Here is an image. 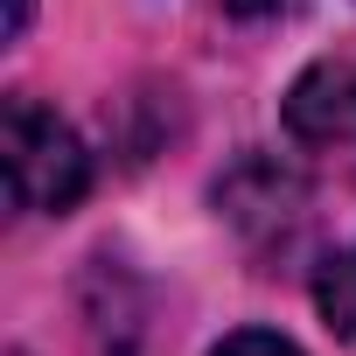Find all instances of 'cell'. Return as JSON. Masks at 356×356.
<instances>
[{
    "mask_svg": "<svg viewBox=\"0 0 356 356\" xmlns=\"http://www.w3.org/2000/svg\"><path fill=\"white\" fill-rule=\"evenodd\" d=\"M0 147H8V189L15 210L29 217H63L77 210V196L91 189V154L70 133V119H56L49 105H35L29 91L8 98L0 112Z\"/></svg>",
    "mask_w": 356,
    "mask_h": 356,
    "instance_id": "cell-1",
    "label": "cell"
},
{
    "mask_svg": "<svg viewBox=\"0 0 356 356\" xmlns=\"http://www.w3.org/2000/svg\"><path fill=\"white\" fill-rule=\"evenodd\" d=\"M217 210H224L259 252H273V245H286V238L307 224V189H300L293 168H280V161H266V154H245L224 182H217Z\"/></svg>",
    "mask_w": 356,
    "mask_h": 356,
    "instance_id": "cell-2",
    "label": "cell"
},
{
    "mask_svg": "<svg viewBox=\"0 0 356 356\" xmlns=\"http://www.w3.org/2000/svg\"><path fill=\"white\" fill-rule=\"evenodd\" d=\"M286 133L300 147H349L356 140V56H321L293 77Z\"/></svg>",
    "mask_w": 356,
    "mask_h": 356,
    "instance_id": "cell-3",
    "label": "cell"
},
{
    "mask_svg": "<svg viewBox=\"0 0 356 356\" xmlns=\"http://www.w3.org/2000/svg\"><path fill=\"white\" fill-rule=\"evenodd\" d=\"M77 307H84V335H91L98 356H140V342H147V293H140V280L119 259H105V252L91 259V273L77 286Z\"/></svg>",
    "mask_w": 356,
    "mask_h": 356,
    "instance_id": "cell-4",
    "label": "cell"
},
{
    "mask_svg": "<svg viewBox=\"0 0 356 356\" xmlns=\"http://www.w3.org/2000/svg\"><path fill=\"white\" fill-rule=\"evenodd\" d=\"M314 307L342 342H356V245H342L335 259L314 266Z\"/></svg>",
    "mask_w": 356,
    "mask_h": 356,
    "instance_id": "cell-5",
    "label": "cell"
},
{
    "mask_svg": "<svg viewBox=\"0 0 356 356\" xmlns=\"http://www.w3.org/2000/svg\"><path fill=\"white\" fill-rule=\"evenodd\" d=\"M210 356H300L286 335H273V328H238V335H224Z\"/></svg>",
    "mask_w": 356,
    "mask_h": 356,
    "instance_id": "cell-6",
    "label": "cell"
},
{
    "mask_svg": "<svg viewBox=\"0 0 356 356\" xmlns=\"http://www.w3.org/2000/svg\"><path fill=\"white\" fill-rule=\"evenodd\" d=\"M280 8H286V0H224V15H238V22H266Z\"/></svg>",
    "mask_w": 356,
    "mask_h": 356,
    "instance_id": "cell-7",
    "label": "cell"
},
{
    "mask_svg": "<svg viewBox=\"0 0 356 356\" xmlns=\"http://www.w3.org/2000/svg\"><path fill=\"white\" fill-rule=\"evenodd\" d=\"M29 15H35V0H15V8H8V42H22V29H29Z\"/></svg>",
    "mask_w": 356,
    "mask_h": 356,
    "instance_id": "cell-8",
    "label": "cell"
},
{
    "mask_svg": "<svg viewBox=\"0 0 356 356\" xmlns=\"http://www.w3.org/2000/svg\"><path fill=\"white\" fill-rule=\"evenodd\" d=\"M8 356H29V349H8Z\"/></svg>",
    "mask_w": 356,
    "mask_h": 356,
    "instance_id": "cell-9",
    "label": "cell"
}]
</instances>
